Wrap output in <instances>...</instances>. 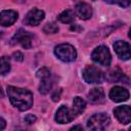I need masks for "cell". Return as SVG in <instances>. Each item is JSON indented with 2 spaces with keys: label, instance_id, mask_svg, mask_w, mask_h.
<instances>
[{
  "label": "cell",
  "instance_id": "obj_12",
  "mask_svg": "<svg viewBox=\"0 0 131 131\" xmlns=\"http://www.w3.org/2000/svg\"><path fill=\"white\" fill-rule=\"evenodd\" d=\"M110 98L115 102H123L129 98V92L124 87L115 86L110 91Z\"/></svg>",
  "mask_w": 131,
  "mask_h": 131
},
{
  "label": "cell",
  "instance_id": "obj_26",
  "mask_svg": "<svg viewBox=\"0 0 131 131\" xmlns=\"http://www.w3.org/2000/svg\"><path fill=\"white\" fill-rule=\"evenodd\" d=\"M75 129H81V130H82L83 128H82V126H74V127H73L71 130H75Z\"/></svg>",
  "mask_w": 131,
  "mask_h": 131
},
{
  "label": "cell",
  "instance_id": "obj_10",
  "mask_svg": "<svg viewBox=\"0 0 131 131\" xmlns=\"http://www.w3.org/2000/svg\"><path fill=\"white\" fill-rule=\"evenodd\" d=\"M44 16H45V13L43 10L34 8L27 13L24 19V23L29 26H38L44 19Z\"/></svg>",
  "mask_w": 131,
  "mask_h": 131
},
{
  "label": "cell",
  "instance_id": "obj_20",
  "mask_svg": "<svg viewBox=\"0 0 131 131\" xmlns=\"http://www.w3.org/2000/svg\"><path fill=\"white\" fill-rule=\"evenodd\" d=\"M43 31L46 34H55L58 31V27L54 23H49V24L45 25V27L43 28Z\"/></svg>",
  "mask_w": 131,
  "mask_h": 131
},
{
  "label": "cell",
  "instance_id": "obj_4",
  "mask_svg": "<svg viewBox=\"0 0 131 131\" xmlns=\"http://www.w3.org/2000/svg\"><path fill=\"white\" fill-rule=\"evenodd\" d=\"M91 57H92V60L100 66H103V67H107L110 66L111 61H112V55H111V52L108 50V48L106 46H103V45H100L98 47H96L92 54H91Z\"/></svg>",
  "mask_w": 131,
  "mask_h": 131
},
{
  "label": "cell",
  "instance_id": "obj_9",
  "mask_svg": "<svg viewBox=\"0 0 131 131\" xmlns=\"http://www.w3.org/2000/svg\"><path fill=\"white\" fill-rule=\"evenodd\" d=\"M114 49L120 59L128 60L131 58V46L122 40H118L114 43Z\"/></svg>",
  "mask_w": 131,
  "mask_h": 131
},
{
  "label": "cell",
  "instance_id": "obj_24",
  "mask_svg": "<svg viewBox=\"0 0 131 131\" xmlns=\"http://www.w3.org/2000/svg\"><path fill=\"white\" fill-rule=\"evenodd\" d=\"M60 93H61V90H60V89H59L58 93H57V91H55L54 94L52 95V100H53V101H58L59 98H60Z\"/></svg>",
  "mask_w": 131,
  "mask_h": 131
},
{
  "label": "cell",
  "instance_id": "obj_11",
  "mask_svg": "<svg viewBox=\"0 0 131 131\" xmlns=\"http://www.w3.org/2000/svg\"><path fill=\"white\" fill-rule=\"evenodd\" d=\"M114 114L118 121L124 125L131 123V106L120 105L114 110Z\"/></svg>",
  "mask_w": 131,
  "mask_h": 131
},
{
  "label": "cell",
  "instance_id": "obj_7",
  "mask_svg": "<svg viewBox=\"0 0 131 131\" xmlns=\"http://www.w3.org/2000/svg\"><path fill=\"white\" fill-rule=\"evenodd\" d=\"M32 38H33V36L29 32H27V31H25L23 29H19L15 33V35L13 36V38L11 39V43L12 44L18 43L24 48L29 49L32 46Z\"/></svg>",
  "mask_w": 131,
  "mask_h": 131
},
{
  "label": "cell",
  "instance_id": "obj_5",
  "mask_svg": "<svg viewBox=\"0 0 131 131\" xmlns=\"http://www.w3.org/2000/svg\"><path fill=\"white\" fill-rule=\"evenodd\" d=\"M83 78L89 84H99L104 81V74L94 66H87L83 71Z\"/></svg>",
  "mask_w": 131,
  "mask_h": 131
},
{
  "label": "cell",
  "instance_id": "obj_13",
  "mask_svg": "<svg viewBox=\"0 0 131 131\" xmlns=\"http://www.w3.org/2000/svg\"><path fill=\"white\" fill-rule=\"evenodd\" d=\"M18 17V13L14 10H3L0 14V24L3 27H9L15 23Z\"/></svg>",
  "mask_w": 131,
  "mask_h": 131
},
{
  "label": "cell",
  "instance_id": "obj_2",
  "mask_svg": "<svg viewBox=\"0 0 131 131\" xmlns=\"http://www.w3.org/2000/svg\"><path fill=\"white\" fill-rule=\"evenodd\" d=\"M54 54L57 56L58 59L64 62L74 61L77 57V51L74 46L71 44H59L54 48Z\"/></svg>",
  "mask_w": 131,
  "mask_h": 131
},
{
  "label": "cell",
  "instance_id": "obj_25",
  "mask_svg": "<svg viewBox=\"0 0 131 131\" xmlns=\"http://www.w3.org/2000/svg\"><path fill=\"white\" fill-rule=\"evenodd\" d=\"M0 122H1V125H0V130H3L4 127H5V120L3 118L0 119Z\"/></svg>",
  "mask_w": 131,
  "mask_h": 131
},
{
  "label": "cell",
  "instance_id": "obj_6",
  "mask_svg": "<svg viewBox=\"0 0 131 131\" xmlns=\"http://www.w3.org/2000/svg\"><path fill=\"white\" fill-rule=\"evenodd\" d=\"M37 76L41 78V84L39 86V92L42 94H46L49 92L52 86V81L50 79V72L46 69L43 68L37 72Z\"/></svg>",
  "mask_w": 131,
  "mask_h": 131
},
{
  "label": "cell",
  "instance_id": "obj_15",
  "mask_svg": "<svg viewBox=\"0 0 131 131\" xmlns=\"http://www.w3.org/2000/svg\"><path fill=\"white\" fill-rule=\"evenodd\" d=\"M76 12L78 16L82 19H89L92 16V8L89 4L81 2L76 6Z\"/></svg>",
  "mask_w": 131,
  "mask_h": 131
},
{
  "label": "cell",
  "instance_id": "obj_28",
  "mask_svg": "<svg viewBox=\"0 0 131 131\" xmlns=\"http://www.w3.org/2000/svg\"><path fill=\"white\" fill-rule=\"evenodd\" d=\"M130 130H131V128H130Z\"/></svg>",
  "mask_w": 131,
  "mask_h": 131
},
{
  "label": "cell",
  "instance_id": "obj_27",
  "mask_svg": "<svg viewBox=\"0 0 131 131\" xmlns=\"http://www.w3.org/2000/svg\"><path fill=\"white\" fill-rule=\"evenodd\" d=\"M128 35H129V38L131 39V29H130V31H129V34H128Z\"/></svg>",
  "mask_w": 131,
  "mask_h": 131
},
{
  "label": "cell",
  "instance_id": "obj_16",
  "mask_svg": "<svg viewBox=\"0 0 131 131\" xmlns=\"http://www.w3.org/2000/svg\"><path fill=\"white\" fill-rule=\"evenodd\" d=\"M86 108V102L83 98L79 97V96H76L73 100V111L75 113L76 116L82 114Z\"/></svg>",
  "mask_w": 131,
  "mask_h": 131
},
{
  "label": "cell",
  "instance_id": "obj_8",
  "mask_svg": "<svg viewBox=\"0 0 131 131\" xmlns=\"http://www.w3.org/2000/svg\"><path fill=\"white\" fill-rule=\"evenodd\" d=\"M75 117H76V115H75V113H74L73 110H70L66 105H61L57 110L54 119L59 124H67V123L72 122Z\"/></svg>",
  "mask_w": 131,
  "mask_h": 131
},
{
  "label": "cell",
  "instance_id": "obj_14",
  "mask_svg": "<svg viewBox=\"0 0 131 131\" xmlns=\"http://www.w3.org/2000/svg\"><path fill=\"white\" fill-rule=\"evenodd\" d=\"M88 100L92 104H100L104 101V92L102 88H92L88 93Z\"/></svg>",
  "mask_w": 131,
  "mask_h": 131
},
{
  "label": "cell",
  "instance_id": "obj_21",
  "mask_svg": "<svg viewBox=\"0 0 131 131\" xmlns=\"http://www.w3.org/2000/svg\"><path fill=\"white\" fill-rule=\"evenodd\" d=\"M104 2L108 3V4H118L121 7H127L130 5V0H103Z\"/></svg>",
  "mask_w": 131,
  "mask_h": 131
},
{
  "label": "cell",
  "instance_id": "obj_19",
  "mask_svg": "<svg viewBox=\"0 0 131 131\" xmlns=\"http://www.w3.org/2000/svg\"><path fill=\"white\" fill-rule=\"evenodd\" d=\"M10 71V63L8 58H6L5 56L1 57V75L5 76L8 72Z\"/></svg>",
  "mask_w": 131,
  "mask_h": 131
},
{
  "label": "cell",
  "instance_id": "obj_18",
  "mask_svg": "<svg viewBox=\"0 0 131 131\" xmlns=\"http://www.w3.org/2000/svg\"><path fill=\"white\" fill-rule=\"evenodd\" d=\"M124 80H128V79H127V77H125V75L119 69H116L114 72H112L110 74V81L111 82H122Z\"/></svg>",
  "mask_w": 131,
  "mask_h": 131
},
{
  "label": "cell",
  "instance_id": "obj_3",
  "mask_svg": "<svg viewBox=\"0 0 131 131\" xmlns=\"http://www.w3.org/2000/svg\"><path fill=\"white\" fill-rule=\"evenodd\" d=\"M111 123V118L105 113H99L91 116L87 121V126L91 130H103Z\"/></svg>",
  "mask_w": 131,
  "mask_h": 131
},
{
  "label": "cell",
  "instance_id": "obj_22",
  "mask_svg": "<svg viewBox=\"0 0 131 131\" xmlns=\"http://www.w3.org/2000/svg\"><path fill=\"white\" fill-rule=\"evenodd\" d=\"M36 120H37V118H36L34 115H32V114L27 115V116L25 117V122H26L27 124H29V125H31V124H33V123H35V122H36Z\"/></svg>",
  "mask_w": 131,
  "mask_h": 131
},
{
  "label": "cell",
  "instance_id": "obj_23",
  "mask_svg": "<svg viewBox=\"0 0 131 131\" xmlns=\"http://www.w3.org/2000/svg\"><path fill=\"white\" fill-rule=\"evenodd\" d=\"M12 56H13V59H14V60L21 61V60L24 59V58H23V57H24V56H23V54H21L20 52H18V51H17V52H15V53H13V55H12Z\"/></svg>",
  "mask_w": 131,
  "mask_h": 131
},
{
  "label": "cell",
  "instance_id": "obj_1",
  "mask_svg": "<svg viewBox=\"0 0 131 131\" xmlns=\"http://www.w3.org/2000/svg\"><path fill=\"white\" fill-rule=\"evenodd\" d=\"M7 95L11 104L20 112L28 111L33 105V94L28 89L8 86Z\"/></svg>",
  "mask_w": 131,
  "mask_h": 131
},
{
  "label": "cell",
  "instance_id": "obj_17",
  "mask_svg": "<svg viewBox=\"0 0 131 131\" xmlns=\"http://www.w3.org/2000/svg\"><path fill=\"white\" fill-rule=\"evenodd\" d=\"M74 18H75V12L71 9H67V10L62 11L57 16V19L62 24H70L74 20Z\"/></svg>",
  "mask_w": 131,
  "mask_h": 131
}]
</instances>
